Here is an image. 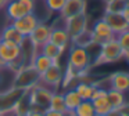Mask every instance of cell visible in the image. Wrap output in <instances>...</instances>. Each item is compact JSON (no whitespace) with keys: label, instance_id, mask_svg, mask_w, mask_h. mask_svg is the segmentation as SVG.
Here are the masks:
<instances>
[{"label":"cell","instance_id":"d590c367","mask_svg":"<svg viewBox=\"0 0 129 116\" xmlns=\"http://www.w3.org/2000/svg\"><path fill=\"white\" fill-rule=\"evenodd\" d=\"M107 116H122V113H121L119 109H111L107 113Z\"/></svg>","mask_w":129,"mask_h":116},{"label":"cell","instance_id":"3957f363","mask_svg":"<svg viewBox=\"0 0 129 116\" xmlns=\"http://www.w3.org/2000/svg\"><path fill=\"white\" fill-rule=\"evenodd\" d=\"M56 90L47 87L45 84L38 83L35 87L28 90V97H29V104L31 109H38V110H46L49 109V102Z\"/></svg>","mask_w":129,"mask_h":116},{"label":"cell","instance_id":"4316f807","mask_svg":"<svg viewBox=\"0 0 129 116\" xmlns=\"http://www.w3.org/2000/svg\"><path fill=\"white\" fill-rule=\"evenodd\" d=\"M129 0H107L106 13H122Z\"/></svg>","mask_w":129,"mask_h":116},{"label":"cell","instance_id":"836d02e7","mask_svg":"<svg viewBox=\"0 0 129 116\" xmlns=\"http://www.w3.org/2000/svg\"><path fill=\"white\" fill-rule=\"evenodd\" d=\"M43 112L45 110H38V109H31L28 113H26V116H45L43 115Z\"/></svg>","mask_w":129,"mask_h":116},{"label":"cell","instance_id":"30bf717a","mask_svg":"<svg viewBox=\"0 0 129 116\" xmlns=\"http://www.w3.org/2000/svg\"><path fill=\"white\" fill-rule=\"evenodd\" d=\"M50 32H51V26H49L47 24H43V22H39V24L36 25V28L31 32V35L28 36V39H29V41L39 50L43 44L49 41Z\"/></svg>","mask_w":129,"mask_h":116},{"label":"cell","instance_id":"f546056e","mask_svg":"<svg viewBox=\"0 0 129 116\" xmlns=\"http://www.w3.org/2000/svg\"><path fill=\"white\" fill-rule=\"evenodd\" d=\"M18 2L26 11V14H31L35 11V0H18Z\"/></svg>","mask_w":129,"mask_h":116},{"label":"cell","instance_id":"5b68a950","mask_svg":"<svg viewBox=\"0 0 129 116\" xmlns=\"http://www.w3.org/2000/svg\"><path fill=\"white\" fill-rule=\"evenodd\" d=\"M92 37H93V46H100L103 44L104 41H108V40H112L115 39V33L112 32V29L110 28V25L104 21L103 18H100L99 21H96L93 24V28L92 29Z\"/></svg>","mask_w":129,"mask_h":116},{"label":"cell","instance_id":"277c9868","mask_svg":"<svg viewBox=\"0 0 129 116\" xmlns=\"http://www.w3.org/2000/svg\"><path fill=\"white\" fill-rule=\"evenodd\" d=\"M40 83V75L36 72V69L29 64L25 65L20 69V71L15 72V79H14V84L13 87L15 88H21L24 91L31 90L32 87Z\"/></svg>","mask_w":129,"mask_h":116},{"label":"cell","instance_id":"7402d4cb","mask_svg":"<svg viewBox=\"0 0 129 116\" xmlns=\"http://www.w3.org/2000/svg\"><path fill=\"white\" fill-rule=\"evenodd\" d=\"M107 99H108L110 105L112 106V109H119L126 102L125 94L118 90H114V88H108L107 90Z\"/></svg>","mask_w":129,"mask_h":116},{"label":"cell","instance_id":"484cf974","mask_svg":"<svg viewBox=\"0 0 129 116\" xmlns=\"http://www.w3.org/2000/svg\"><path fill=\"white\" fill-rule=\"evenodd\" d=\"M75 116H96L94 108L90 99H82V102L75 108Z\"/></svg>","mask_w":129,"mask_h":116},{"label":"cell","instance_id":"7a4b0ae2","mask_svg":"<svg viewBox=\"0 0 129 116\" xmlns=\"http://www.w3.org/2000/svg\"><path fill=\"white\" fill-rule=\"evenodd\" d=\"M92 65V58L87 51V48L79 46H74L70 48L68 52V65L71 69H74L75 72H78V77L82 73L87 72V69Z\"/></svg>","mask_w":129,"mask_h":116},{"label":"cell","instance_id":"ffe728a7","mask_svg":"<svg viewBox=\"0 0 129 116\" xmlns=\"http://www.w3.org/2000/svg\"><path fill=\"white\" fill-rule=\"evenodd\" d=\"M62 94H64V101H65L67 110H75V108L82 102V98L75 91V88H67Z\"/></svg>","mask_w":129,"mask_h":116},{"label":"cell","instance_id":"9a60e30c","mask_svg":"<svg viewBox=\"0 0 129 116\" xmlns=\"http://www.w3.org/2000/svg\"><path fill=\"white\" fill-rule=\"evenodd\" d=\"M25 40V36L20 32L18 29H15L11 24H9L7 26L3 28L2 33H0V41L10 44H15V46H21Z\"/></svg>","mask_w":129,"mask_h":116},{"label":"cell","instance_id":"9c48e42d","mask_svg":"<svg viewBox=\"0 0 129 116\" xmlns=\"http://www.w3.org/2000/svg\"><path fill=\"white\" fill-rule=\"evenodd\" d=\"M24 93H25V91L21 90V88L11 87L10 90H7L6 93L0 94V113L6 112V110L14 109L15 104H17L18 99L22 97Z\"/></svg>","mask_w":129,"mask_h":116},{"label":"cell","instance_id":"74e56055","mask_svg":"<svg viewBox=\"0 0 129 116\" xmlns=\"http://www.w3.org/2000/svg\"><path fill=\"white\" fill-rule=\"evenodd\" d=\"M125 58H126V60L129 61V54H126V55H125Z\"/></svg>","mask_w":129,"mask_h":116},{"label":"cell","instance_id":"5bb4252c","mask_svg":"<svg viewBox=\"0 0 129 116\" xmlns=\"http://www.w3.org/2000/svg\"><path fill=\"white\" fill-rule=\"evenodd\" d=\"M49 41L53 44H56L57 47L65 51V50L70 47L71 43V37L68 35V32L65 30V28H51V32H50V37H49Z\"/></svg>","mask_w":129,"mask_h":116},{"label":"cell","instance_id":"e0dca14e","mask_svg":"<svg viewBox=\"0 0 129 116\" xmlns=\"http://www.w3.org/2000/svg\"><path fill=\"white\" fill-rule=\"evenodd\" d=\"M31 65L36 69L38 73L42 75V73H45V72L47 71L51 65H53V61H51L49 57H46L45 54H42L40 51H38L36 54H35V57L32 58Z\"/></svg>","mask_w":129,"mask_h":116},{"label":"cell","instance_id":"52a82bcc","mask_svg":"<svg viewBox=\"0 0 129 116\" xmlns=\"http://www.w3.org/2000/svg\"><path fill=\"white\" fill-rule=\"evenodd\" d=\"M64 28L68 32V35H70L71 39H74L75 36H78L79 33L86 30L87 29V15H86V13L70 17V18H65L64 19Z\"/></svg>","mask_w":129,"mask_h":116},{"label":"cell","instance_id":"4fadbf2b","mask_svg":"<svg viewBox=\"0 0 129 116\" xmlns=\"http://www.w3.org/2000/svg\"><path fill=\"white\" fill-rule=\"evenodd\" d=\"M83 13H86V0H65V4L60 11V15L62 19H65Z\"/></svg>","mask_w":129,"mask_h":116},{"label":"cell","instance_id":"ba28073f","mask_svg":"<svg viewBox=\"0 0 129 116\" xmlns=\"http://www.w3.org/2000/svg\"><path fill=\"white\" fill-rule=\"evenodd\" d=\"M39 22H40L39 18H38L34 13H31V14H25V15H22L21 18L15 19V21H11L10 24H11L15 29L20 30L25 37H28Z\"/></svg>","mask_w":129,"mask_h":116},{"label":"cell","instance_id":"1f68e13d","mask_svg":"<svg viewBox=\"0 0 129 116\" xmlns=\"http://www.w3.org/2000/svg\"><path fill=\"white\" fill-rule=\"evenodd\" d=\"M43 115L45 116H64V113L57 112V110H51V109H46L45 112H43Z\"/></svg>","mask_w":129,"mask_h":116},{"label":"cell","instance_id":"d6a6232c","mask_svg":"<svg viewBox=\"0 0 129 116\" xmlns=\"http://www.w3.org/2000/svg\"><path fill=\"white\" fill-rule=\"evenodd\" d=\"M119 110H121V113H122V116H129V102H125V104L119 108Z\"/></svg>","mask_w":129,"mask_h":116},{"label":"cell","instance_id":"8fae6325","mask_svg":"<svg viewBox=\"0 0 129 116\" xmlns=\"http://www.w3.org/2000/svg\"><path fill=\"white\" fill-rule=\"evenodd\" d=\"M0 58L6 62V68H7V65H10L11 62L18 61V60L22 58V50H21V46H15V44L0 41Z\"/></svg>","mask_w":129,"mask_h":116},{"label":"cell","instance_id":"8992f818","mask_svg":"<svg viewBox=\"0 0 129 116\" xmlns=\"http://www.w3.org/2000/svg\"><path fill=\"white\" fill-rule=\"evenodd\" d=\"M62 77H64V71H62L60 62H53V65L45 73L40 75V82L47 87L57 90V87L62 83Z\"/></svg>","mask_w":129,"mask_h":116},{"label":"cell","instance_id":"ab89813d","mask_svg":"<svg viewBox=\"0 0 129 116\" xmlns=\"http://www.w3.org/2000/svg\"><path fill=\"white\" fill-rule=\"evenodd\" d=\"M0 80H2V73H0Z\"/></svg>","mask_w":129,"mask_h":116},{"label":"cell","instance_id":"8d00e7d4","mask_svg":"<svg viewBox=\"0 0 129 116\" xmlns=\"http://www.w3.org/2000/svg\"><path fill=\"white\" fill-rule=\"evenodd\" d=\"M10 0H0V10H2V8H4L7 6V3H9Z\"/></svg>","mask_w":129,"mask_h":116},{"label":"cell","instance_id":"4dcf8cb0","mask_svg":"<svg viewBox=\"0 0 129 116\" xmlns=\"http://www.w3.org/2000/svg\"><path fill=\"white\" fill-rule=\"evenodd\" d=\"M106 95H107V90H106V88L96 86V88H94V91H93V95H92V98H90V101H92V99H94V98H99V97H106Z\"/></svg>","mask_w":129,"mask_h":116},{"label":"cell","instance_id":"7c38bea8","mask_svg":"<svg viewBox=\"0 0 129 116\" xmlns=\"http://www.w3.org/2000/svg\"><path fill=\"white\" fill-rule=\"evenodd\" d=\"M103 19L110 25V28L115 33V36L129 30V24L125 21V18L122 17L121 13H106Z\"/></svg>","mask_w":129,"mask_h":116},{"label":"cell","instance_id":"603a6c76","mask_svg":"<svg viewBox=\"0 0 129 116\" xmlns=\"http://www.w3.org/2000/svg\"><path fill=\"white\" fill-rule=\"evenodd\" d=\"M49 109L51 110H57V112H67V108H65V101H64V94L60 93V91H54L53 95L50 98L49 102Z\"/></svg>","mask_w":129,"mask_h":116},{"label":"cell","instance_id":"2e32d148","mask_svg":"<svg viewBox=\"0 0 129 116\" xmlns=\"http://www.w3.org/2000/svg\"><path fill=\"white\" fill-rule=\"evenodd\" d=\"M108 82L114 90H118L123 94L129 91V73L126 72H114L108 77Z\"/></svg>","mask_w":129,"mask_h":116},{"label":"cell","instance_id":"6da1fadb","mask_svg":"<svg viewBox=\"0 0 129 116\" xmlns=\"http://www.w3.org/2000/svg\"><path fill=\"white\" fill-rule=\"evenodd\" d=\"M122 58H125V52L121 48L119 43L117 41V37L112 40L104 41L103 44H100V50H99V55L96 58L93 65H103V64H112L118 62Z\"/></svg>","mask_w":129,"mask_h":116},{"label":"cell","instance_id":"cb8c5ba5","mask_svg":"<svg viewBox=\"0 0 129 116\" xmlns=\"http://www.w3.org/2000/svg\"><path fill=\"white\" fill-rule=\"evenodd\" d=\"M71 43L74 46H79V47H85L89 48L90 46H93V37H92V30L86 29L82 33H79L78 36H75L74 39H71Z\"/></svg>","mask_w":129,"mask_h":116},{"label":"cell","instance_id":"f1b7e54d","mask_svg":"<svg viewBox=\"0 0 129 116\" xmlns=\"http://www.w3.org/2000/svg\"><path fill=\"white\" fill-rule=\"evenodd\" d=\"M45 2L47 10L53 11V13H60L65 4V0H45Z\"/></svg>","mask_w":129,"mask_h":116},{"label":"cell","instance_id":"ac0fdd59","mask_svg":"<svg viewBox=\"0 0 129 116\" xmlns=\"http://www.w3.org/2000/svg\"><path fill=\"white\" fill-rule=\"evenodd\" d=\"M25 14H26V11L24 10V7L20 4L18 0H10V2L7 3V6H6V15H7V18L10 19V22L21 18V17L25 15Z\"/></svg>","mask_w":129,"mask_h":116},{"label":"cell","instance_id":"44dd1931","mask_svg":"<svg viewBox=\"0 0 129 116\" xmlns=\"http://www.w3.org/2000/svg\"><path fill=\"white\" fill-rule=\"evenodd\" d=\"M74 88H75V91L79 94V97L82 99H90L93 95V91L96 88V84L94 83L85 82V80H79Z\"/></svg>","mask_w":129,"mask_h":116},{"label":"cell","instance_id":"e575fe53","mask_svg":"<svg viewBox=\"0 0 129 116\" xmlns=\"http://www.w3.org/2000/svg\"><path fill=\"white\" fill-rule=\"evenodd\" d=\"M121 14H122V17L125 18V21L129 24V3L126 4V7L122 10V13H121Z\"/></svg>","mask_w":129,"mask_h":116},{"label":"cell","instance_id":"f35d334b","mask_svg":"<svg viewBox=\"0 0 129 116\" xmlns=\"http://www.w3.org/2000/svg\"><path fill=\"white\" fill-rule=\"evenodd\" d=\"M96 116H107V115H96Z\"/></svg>","mask_w":129,"mask_h":116},{"label":"cell","instance_id":"83f0119b","mask_svg":"<svg viewBox=\"0 0 129 116\" xmlns=\"http://www.w3.org/2000/svg\"><path fill=\"white\" fill-rule=\"evenodd\" d=\"M117 41L119 43V46H121V48L123 50L125 55L129 54V30H126V32L118 35L117 36Z\"/></svg>","mask_w":129,"mask_h":116},{"label":"cell","instance_id":"d6986e66","mask_svg":"<svg viewBox=\"0 0 129 116\" xmlns=\"http://www.w3.org/2000/svg\"><path fill=\"white\" fill-rule=\"evenodd\" d=\"M39 51L42 52V54H45L46 57H49L53 62H58L60 58H61V55H62V52H64L60 47H57L56 44L50 43V41H47V43L43 44V46L39 48Z\"/></svg>","mask_w":129,"mask_h":116},{"label":"cell","instance_id":"d4e9b609","mask_svg":"<svg viewBox=\"0 0 129 116\" xmlns=\"http://www.w3.org/2000/svg\"><path fill=\"white\" fill-rule=\"evenodd\" d=\"M92 104H93V108H94L96 115H107L112 109V106L110 105L108 99H107V95L92 99Z\"/></svg>","mask_w":129,"mask_h":116}]
</instances>
